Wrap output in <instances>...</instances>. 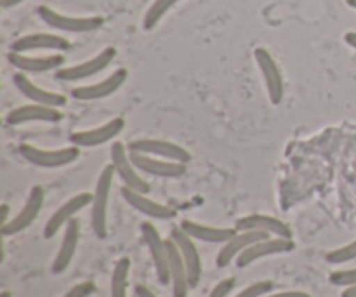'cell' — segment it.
Listing matches in <instances>:
<instances>
[{"mask_svg":"<svg viewBox=\"0 0 356 297\" xmlns=\"http://www.w3.org/2000/svg\"><path fill=\"white\" fill-rule=\"evenodd\" d=\"M113 163H108L103 169V172L97 177L96 188H94L92 198V211H90V225H92L94 235L99 240H104L108 236V202H110L111 184L115 177Z\"/></svg>","mask_w":356,"mask_h":297,"instance_id":"obj_1","label":"cell"},{"mask_svg":"<svg viewBox=\"0 0 356 297\" xmlns=\"http://www.w3.org/2000/svg\"><path fill=\"white\" fill-rule=\"evenodd\" d=\"M19 153L31 166L42 167V169H58V167L70 166L79 159L80 146L72 145L59 150H42L23 143V145H19Z\"/></svg>","mask_w":356,"mask_h":297,"instance_id":"obj_2","label":"cell"},{"mask_svg":"<svg viewBox=\"0 0 356 297\" xmlns=\"http://www.w3.org/2000/svg\"><path fill=\"white\" fill-rule=\"evenodd\" d=\"M37 14L45 24L61 31H70V33H87V31L99 30L104 24V17L101 16H66V14L56 13L54 9L47 6H40Z\"/></svg>","mask_w":356,"mask_h":297,"instance_id":"obj_3","label":"cell"},{"mask_svg":"<svg viewBox=\"0 0 356 297\" xmlns=\"http://www.w3.org/2000/svg\"><path fill=\"white\" fill-rule=\"evenodd\" d=\"M141 235L145 239L146 246H148L149 256H152L153 266H155L156 278H159L162 285L170 284V259L167 242L160 236L159 230L153 226V223L148 221L141 225Z\"/></svg>","mask_w":356,"mask_h":297,"instance_id":"obj_4","label":"cell"},{"mask_svg":"<svg viewBox=\"0 0 356 297\" xmlns=\"http://www.w3.org/2000/svg\"><path fill=\"white\" fill-rule=\"evenodd\" d=\"M110 155H111V163H113L115 167V172H117V176L120 177L124 186L145 195H148L149 191H152V186H149L148 181L143 179V177L139 176L138 169H136V166L132 163L131 155H129V150L125 152L124 143H113L110 150Z\"/></svg>","mask_w":356,"mask_h":297,"instance_id":"obj_5","label":"cell"},{"mask_svg":"<svg viewBox=\"0 0 356 297\" xmlns=\"http://www.w3.org/2000/svg\"><path fill=\"white\" fill-rule=\"evenodd\" d=\"M44 198H45L44 188L35 184V186L30 190V193H28V198L26 202H24L23 209L19 211V214H17L16 218L10 219L7 225L0 226V233H2V236L17 235V233L24 232L28 226L33 225V221L38 218L42 207H44Z\"/></svg>","mask_w":356,"mask_h":297,"instance_id":"obj_6","label":"cell"},{"mask_svg":"<svg viewBox=\"0 0 356 297\" xmlns=\"http://www.w3.org/2000/svg\"><path fill=\"white\" fill-rule=\"evenodd\" d=\"M115 56H117V49L106 47L97 56L80 63V65L56 70V79L63 80V82H80L83 79H89V77H94L96 73H101L103 70H106L115 59Z\"/></svg>","mask_w":356,"mask_h":297,"instance_id":"obj_7","label":"cell"},{"mask_svg":"<svg viewBox=\"0 0 356 297\" xmlns=\"http://www.w3.org/2000/svg\"><path fill=\"white\" fill-rule=\"evenodd\" d=\"M127 150L134 153L162 156V159L172 160V162H191V153L188 150L172 141H165V139H136V141L129 143Z\"/></svg>","mask_w":356,"mask_h":297,"instance_id":"obj_8","label":"cell"},{"mask_svg":"<svg viewBox=\"0 0 356 297\" xmlns=\"http://www.w3.org/2000/svg\"><path fill=\"white\" fill-rule=\"evenodd\" d=\"M254 58H256L257 66L261 70V75H263L264 83H266L268 96H270L271 104H280L284 101L285 87H284V79H282L280 68H278L277 61L273 59V56L270 54V51H266L264 47H257L254 51Z\"/></svg>","mask_w":356,"mask_h":297,"instance_id":"obj_9","label":"cell"},{"mask_svg":"<svg viewBox=\"0 0 356 297\" xmlns=\"http://www.w3.org/2000/svg\"><path fill=\"white\" fill-rule=\"evenodd\" d=\"M296 249V243L292 239H282V236H277V239H264L256 242L254 246H250L249 249L243 250L238 257H236V266L238 268H247L250 266L256 261L263 259V257L268 256H277V254H289Z\"/></svg>","mask_w":356,"mask_h":297,"instance_id":"obj_10","label":"cell"},{"mask_svg":"<svg viewBox=\"0 0 356 297\" xmlns=\"http://www.w3.org/2000/svg\"><path fill=\"white\" fill-rule=\"evenodd\" d=\"M92 198H94V195L87 193L86 191V193H79V195H75V197L70 198L68 202H65V204H63L61 207H59L58 211H56L54 214L49 218V221L45 223L44 239H47V240L54 239V236L58 235L59 230H61L63 226L68 225V223L75 218V214H79V212L83 211L87 205L92 204Z\"/></svg>","mask_w":356,"mask_h":297,"instance_id":"obj_11","label":"cell"},{"mask_svg":"<svg viewBox=\"0 0 356 297\" xmlns=\"http://www.w3.org/2000/svg\"><path fill=\"white\" fill-rule=\"evenodd\" d=\"M129 155H131V160L136 166V169L145 174H149V176L177 179V177L186 174V163L172 162V160L165 159H153V156L145 155V153L129 152Z\"/></svg>","mask_w":356,"mask_h":297,"instance_id":"obj_12","label":"cell"},{"mask_svg":"<svg viewBox=\"0 0 356 297\" xmlns=\"http://www.w3.org/2000/svg\"><path fill=\"white\" fill-rule=\"evenodd\" d=\"M170 239L176 242V246L179 247L181 256H183L184 264H186L188 270V282H190V287L195 289L200 284L202 278V259L200 254H198L197 246H195V240L184 232L181 226H176L170 232Z\"/></svg>","mask_w":356,"mask_h":297,"instance_id":"obj_13","label":"cell"},{"mask_svg":"<svg viewBox=\"0 0 356 297\" xmlns=\"http://www.w3.org/2000/svg\"><path fill=\"white\" fill-rule=\"evenodd\" d=\"M125 129V120L122 117L111 118L104 125L96 129H89V131H79L73 132L70 136V143L80 148H94V146H101L104 143H110L120 134Z\"/></svg>","mask_w":356,"mask_h":297,"instance_id":"obj_14","label":"cell"},{"mask_svg":"<svg viewBox=\"0 0 356 297\" xmlns=\"http://www.w3.org/2000/svg\"><path fill=\"white\" fill-rule=\"evenodd\" d=\"M129 72L125 68H118L111 73L110 77H106L104 80L97 83H90V86H82L75 87L72 90V97H75L76 101H97L104 99V97L111 96L113 93H117L122 86L127 80Z\"/></svg>","mask_w":356,"mask_h":297,"instance_id":"obj_15","label":"cell"},{"mask_svg":"<svg viewBox=\"0 0 356 297\" xmlns=\"http://www.w3.org/2000/svg\"><path fill=\"white\" fill-rule=\"evenodd\" d=\"M270 236V233L259 232V230H250V232H238L232 240H228L226 243H222L221 250L218 252L216 257V264L219 268H226L228 264H232L240 254L245 249H249L250 246H254L259 240H264Z\"/></svg>","mask_w":356,"mask_h":297,"instance_id":"obj_16","label":"cell"},{"mask_svg":"<svg viewBox=\"0 0 356 297\" xmlns=\"http://www.w3.org/2000/svg\"><path fill=\"white\" fill-rule=\"evenodd\" d=\"M120 193L132 209H136V211L141 212V214L148 216V218L159 219V221H169V219L176 218V211H174V209L152 200V198L146 197L145 193H139V191L131 190V188L127 186H122Z\"/></svg>","mask_w":356,"mask_h":297,"instance_id":"obj_17","label":"cell"},{"mask_svg":"<svg viewBox=\"0 0 356 297\" xmlns=\"http://www.w3.org/2000/svg\"><path fill=\"white\" fill-rule=\"evenodd\" d=\"M10 65L24 73H45L52 70H59L65 65V56L51 54V56H24L21 52L10 51L7 54Z\"/></svg>","mask_w":356,"mask_h":297,"instance_id":"obj_18","label":"cell"},{"mask_svg":"<svg viewBox=\"0 0 356 297\" xmlns=\"http://www.w3.org/2000/svg\"><path fill=\"white\" fill-rule=\"evenodd\" d=\"M61 118H63V113L58 110V108L31 103L10 111V113L6 117V124L21 125V124H28V122H49V124H54V122H59Z\"/></svg>","mask_w":356,"mask_h":297,"instance_id":"obj_19","label":"cell"},{"mask_svg":"<svg viewBox=\"0 0 356 297\" xmlns=\"http://www.w3.org/2000/svg\"><path fill=\"white\" fill-rule=\"evenodd\" d=\"M79 240H80V221L73 218L72 221L65 226V235H63L61 246H59L58 254H56L54 263H52V273L61 275L68 270L73 257H75L76 247H79Z\"/></svg>","mask_w":356,"mask_h":297,"instance_id":"obj_20","label":"cell"},{"mask_svg":"<svg viewBox=\"0 0 356 297\" xmlns=\"http://www.w3.org/2000/svg\"><path fill=\"white\" fill-rule=\"evenodd\" d=\"M235 228L238 232H250V230H259V232H266L270 235L282 236V239H292V230L287 223L280 221L278 218L266 214H250L243 216L235 223Z\"/></svg>","mask_w":356,"mask_h":297,"instance_id":"obj_21","label":"cell"},{"mask_svg":"<svg viewBox=\"0 0 356 297\" xmlns=\"http://www.w3.org/2000/svg\"><path fill=\"white\" fill-rule=\"evenodd\" d=\"M70 47H72V45H70V40H66L65 37H59V35L31 33L14 40L13 45H10V51L24 54V52L28 51H40V49H49V51H68Z\"/></svg>","mask_w":356,"mask_h":297,"instance_id":"obj_22","label":"cell"},{"mask_svg":"<svg viewBox=\"0 0 356 297\" xmlns=\"http://www.w3.org/2000/svg\"><path fill=\"white\" fill-rule=\"evenodd\" d=\"M14 86L17 87V90H19L24 97H28V99L33 101V103L37 104H45V106L52 108H61L66 104V96L51 93V90H45L42 89V87L35 86L31 80H28L26 75H23V73H16V75H14Z\"/></svg>","mask_w":356,"mask_h":297,"instance_id":"obj_23","label":"cell"},{"mask_svg":"<svg viewBox=\"0 0 356 297\" xmlns=\"http://www.w3.org/2000/svg\"><path fill=\"white\" fill-rule=\"evenodd\" d=\"M167 249H169L170 259V284H172L174 297H186L190 282H188V270L184 264L183 256H181L179 247L176 246L172 239H167Z\"/></svg>","mask_w":356,"mask_h":297,"instance_id":"obj_24","label":"cell"},{"mask_svg":"<svg viewBox=\"0 0 356 297\" xmlns=\"http://www.w3.org/2000/svg\"><path fill=\"white\" fill-rule=\"evenodd\" d=\"M179 226L193 240H200V242L207 243H226L238 233L236 228H218V226L200 225V223L190 221V219H184Z\"/></svg>","mask_w":356,"mask_h":297,"instance_id":"obj_25","label":"cell"},{"mask_svg":"<svg viewBox=\"0 0 356 297\" xmlns=\"http://www.w3.org/2000/svg\"><path fill=\"white\" fill-rule=\"evenodd\" d=\"M129 271H131V259L129 257H120L117 264H115L113 273H111V297H127Z\"/></svg>","mask_w":356,"mask_h":297,"instance_id":"obj_26","label":"cell"},{"mask_svg":"<svg viewBox=\"0 0 356 297\" xmlns=\"http://www.w3.org/2000/svg\"><path fill=\"white\" fill-rule=\"evenodd\" d=\"M177 2H181V0H155L145 14V21H143L145 30H153V28L159 24V21L162 19Z\"/></svg>","mask_w":356,"mask_h":297,"instance_id":"obj_27","label":"cell"},{"mask_svg":"<svg viewBox=\"0 0 356 297\" xmlns=\"http://www.w3.org/2000/svg\"><path fill=\"white\" fill-rule=\"evenodd\" d=\"M353 259H356V240L348 246L339 247V249L330 250L325 256V261L330 264H346Z\"/></svg>","mask_w":356,"mask_h":297,"instance_id":"obj_28","label":"cell"},{"mask_svg":"<svg viewBox=\"0 0 356 297\" xmlns=\"http://www.w3.org/2000/svg\"><path fill=\"white\" fill-rule=\"evenodd\" d=\"M273 287H275L273 282L261 280V282H256V284L249 285V287H245L243 291H240L235 297H263L266 296L268 292L273 291Z\"/></svg>","mask_w":356,"mask_h":297,"instance_id":"obj_29","label":"cell"},{"mask_svg":"<svg viewBox=\"0 0 356 297\" xmlns=\"http://www.w3.org/2000/svg\"><path fill=\"white\" fill-rule=\"evenodd\" d=\"M330 284L337 285V287H351L356 285V268L351 270H339L330 273Z\"/></svg>","mask_w":356,"mask_h":297,"instance_id":"obj_30","label":"cell"},{"mask_svg":"<svg viewBox=\"0 0 356 297\" xmlns=\"http://www.w3.org/2000/svg\"><path fill=\"white\" fill-rule=\"evenodd\" d=\"M97 292V287L94 282H82V284H76L75 287L70 289L63 297H90Z\"/></svg>","mask_w":356,"mask_h":297,"instance_id":"obj_31","label":"cell"},{"mask_svg":"<svg viewBox=\"0 0 356 297\" xmlns=\"http://www.w3.org/2000/svg\"><path fill=\"white\" fill-rule=\"evenodd\" d=\"M233 289H235V280H233V278H226V280L219 282L207 297H228V294Z\"/></svg>","mask_w":356,"mask_h":297,"instance_id":"obj_32","label":"cell"},{"mask_svg":"<svg viewBox=\"0 0 356 297\" xmlns=\"http://www.w3.org/2000/svg\"><path fill=\"white\" fill-rule=\"evenodd\" d=\"M263 297H312L308 292L302 291H287V292H277V294H266Z\"/></svg>","mask_w":356,"mask_h":297,"instance_id":"obj_33","label":"cell"},{"mask_svg":"<svg viewBox=\"0 0 356 297\" xmlns=\"http://www.w3.org/2000/svg\"><path fill=\"white\" fill-rule=\"evenodd\" d=\"M134 294L138 296V297H159L156 294H153L152 291H149L148 287H146V285H136L134 287Z\"/></svg>","mask_w":356,"mask_h":297,"instance_id":"obj_34","label":"cell"},{"mask_svg":"<svg viewBox=\"0 0 356 297\" xmlns=\"http://www.w3.org/2000/svg\"><path fill=\"white\" fill-rule=\"evenodd\" d=\"M9 212H10L9 205L7 204L0 205V226H3L9 223Z\"/></svg>","mask_w":356,"mask_h":297,"instance_id":"obj_35","label":"cell"},{"mask_svg":"<svg viewBox=\"0 0 356 297\" xmlns=\"http://www.w3.org/2000/svg\"><path fill=\"white\" fill-rule=\"evenodd\" d=\"M344 42H346L348 45H351L356 51V31H348V33L344 35Z\"/></svg>","mask_w":356,"mask_h":297,"instance_id":"obj_36","label":"cell"},{"mask_svg":"<svg viewBox=\"0 0 356 297\" xmlns=\"http://www.w3.org/2000/svg\"><path fill=\"white\" fill-rule=\"evenodd\" d=\"M21 2H24V0H0V6H2V9H10Z\"/></svg>","mask_w":356,"mask_h":297,"instance_id":"obj_37","label":"cell"},{"mask_svg":"<svg viewBox=\"0 0 356 297\" xmlns=\"http://www.w3.org/2000/svg\"><path fill=\"white\" fill-rule=\"evenodd\" d=\"M341 297H356V285H351V287H344V292Z\"/></svg>","mask_w":356,"mask_h":297,"instance_id":"obj_38","label":"cell"},{"mask_svg":"<svg viewBox=\"0 0 356 297\" xmlns=\"http://www.w3.org/2000/svg\"><path fill=\"white\" fill-rule=\"evenodd\" d=\"M346 3L350 7H353V9H356V0H346Z\"/></svg>","mask_w":356,"mask_h":297,"instance_id":"obj_39","label":"cell"},{"mask_svg":"<svg viewBox=\"0 0 356 297\" xmlns=\"http://www.w3.org/2000/svg\"><path fill=\"white\" fill-rule=\"evenodd\" d=\"M0 297H13V294H10L9 291H3L2 294H0Z\"/></svg>","mask_w":356,"mask_h":297,"instance_id":"obj_40","label":"cell"}]
</instances>
